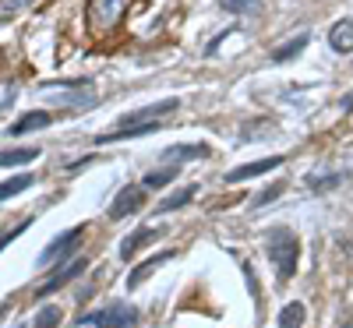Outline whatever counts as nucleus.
Instances as JSON below:
<instances>
[{
  "label": "nucleus",
  "instance_id": "nucleus-21",
  "mask_svg": "<svg viewBox=\"0 0 353 328\" xmlns=\"http://www.w3.org/2000/svg\"><path fill=\"white\" fill-rule=\"evenodd\" d=\"M304 46H307V36H297L293 43H286V46L272 50V61H276V64H286V61H293V57H297Z\"/></svg>",
  "mask_w": 353,
  "mask_h": 328
},
{
  "label": "nucleus",
  "instance_id": "nucleus-14",
  "mask_svg": "<svg viewBox=\"0 0 353 328\" xmlns=\"http://www.w3.org/2000/svg\"><path fill=\"white\" fill-rule=\"evenodd\" d=\"M32 184H36V173H18V176H11V181L0 184V201H8V198H14V194L28 191Z\"/></svg>",
  "mask_w": 353,
  "mask_h": 328
},
{
  "label": "nucleus",
  "instance_id": "nucleus-2",
  "mask_svg": "<svg viewBox=\"0 0 353 328\" xmlns=\"http://www.w3.org/2000/svg\"><path fill=\"white\" fill-rule=\"evenodd\" d=\"M128 8H131V0H88V8H85L88 28L96 36H110L121 25V18L128 14Z\"/></svg>",
  "mask_w": 353,
  "mask_h": 328
},
{
  "label": "nucleus",
  "instance_id": "nucleus-25",
  "mask_svg": "<svg viewBox=\"0 0 353 328\" xmlns=\"http://www.w3.org/2000/svg\"><path fill=\"white\" fill-rule=\"evenodd\" d=\"M36 0H0V14L4 18H11V14H18V11H25V8H32Z\"/></svg>",
  "mask_w": 353,
  "mask_h": 328
},
{
  "label": "nucleus",
  "instance_id": "nucleus-20",
  "mask_svg": "<svg viewBox=\"0 0 353 328\" xmlns=\"http://www.w3.org/2000/svg\"><path fill=\"white\" fill-rule=\"evenodd\" d=\"M219 8L230 11V14H258L261 0H219Z\"/></svg>",
  "mask_w": 353,
  "mask_h": 328
},
{
  "label": "nucleus",
  "instance_id": "nucleus-1",
  "mask_svg": "<svg viewBox=\"0 0 353 328\" xmlns=\"http://www.w3.org/2000/svg\"><path fill=\"white\" fill-rule=\"evenodd\" d=\"M265 254H269V261L276 268V279L279 283H290L293 272H297V254H301L297 233L286 229V226L269 229V233H265Z\"/></svg>",
  "mask_w": 353,
  "mask_h": 328
},
{
  "label": "nucleus",
  "instance_id": "nucleus-13",
  "mask_svg": "<svg viewBox=\"0 0 353 328\" xmlns=\"http://www.w3.org/2000/svg\"><path fill=\"white\" fill-rule=\"evenodd\" d=\"M209 156V145H170L163 148L166 163H188V159H205Z\"/></svg>",
  "mask_w": 353,
  "mask_h": 328
},
{
  "label": "nucleus",
  "instance_id": "nucleus-9",
  "mask_svg": "<svg viewBox=\"0 0 353 328\" xmlns=\"http://www.w3.org/2000/svg\"><path fill=\"white\" fill-rule=\"evenodd\" d=\"M85 268H88V261H85V258H74L68 268H61V272H53V276H50V279L36 289V296H50V293H57V289H64L71 279H78V276L85 272Z\"/></svg>",
  "mask_w": 353,
  "mask_h": 328
},
{
  "label": "nucleus",
  "instance_id": "nucleus-18",
  "mask_svg": "<svg viewBox=\"0 0 353 328\" xmlns=\"http://www.w3.org/2000/svg\"><path fill=\"white\" fill-rule=\"evenodd\" d=\"M39 156V148H8V152H0V166H25Z\"/></svg>",
  "mask_w": 353,
  "mask_h": 328
},
{
  "label": "nucleus",
  "instance_id": "nucleus-6",
  "mask_svg": "<svg viewBox=\"0 0 353 328\" xmlns=\"http://www.w3.org/2000/svg\"><path fill=\"white\" fill-rule=\"evenodd\" d=\"M173 110H181V103H176V99H163V103H152V106H141V110H131V113H124V116H121V124H117V127L152 124V121H159V116H166V113H173Z\"/></svg>",
  "mask_w": 353,
  "mask_h": 328
},
{
  "label": "nucleus",
  "instance_id": "nucleus-27",
  "mask_svg": "<svg viewBox=\"0 0 353 328\" xmlns=\"http://www.w3.org/2000/svg\"><path fill=\"white\" fill-rule=\"evenodd\" d=\"M14 328H21V325H14Z\"/></svg>",
  "mask_w": 353,
  "mask_h": 328
},
{
  "label": "nucleus",
  "instance_id": "nucleus-3",
  "mask_svg": "<svg viewBox=\"0 0 353 328\" xmlns=\"http://www.w3.org/2000/svg\"><path fill=\"white\" fill-rule=\"evenodd\" d=\"M43 99L64 106V110H85L96 103V88L92 81H64V88H57V81L43 85Z\"/></svg>",
  "mask_w": 353,
  "mask_h": 328
},
{
  "label": "nucleus",
  "instance_id": "nucleus-23",
  "mask_svg": "<svg viewBox=\"0 0 353 328\" xmlns=\"http://www.w3.org/2000/svg\"><path fill=\"white\" fill-rule=\"evenodd\" d=\"M343 184V173H329V176H307V187L311 191H318V194H325V191H332V187H339Z\"/></svg>",
  "mask_w": 353,
  "mask_h": 328
},
{
  "label": "nucleus",
  "instance_id": "nucleus-15",
  "mask_svg": "<svg viewBox=\"0 0 353 328\" xmlns=\"http://www.w3.org/2000/svg\"><path fill=\"white\" fill-rule=\"evenodd\" d=\"M50 124H53V113H25L11 127V134H28V131H39V127H50Z\"/></svg>",
  "mask_w": 353,
  "mask_h": 328
},
{
  "label": "nucleus",
  "instance_id": "nucleus-10",
  "mask_svg": "<svg viewBox=\"0 0 353 328\" xmlns=\"http://www.w3.org/2000/svg\"><path fill=\"white\" fill-rule=\"evenodd\" d=\"M283 166V156H269V159H258V163H248V166H237V170H230L226 173V184H241V181H251V176H261V173H269Z\"/></svg>",
  "mask_w": 353,
  "mask_h": 328
},
{
  "label": "nucleus",
  "instance_id": "nucleus-26",
  "mask_svg": "<svg viewBox=\"0 0 353 328\" xmlns=\"http://www.w3.org/2000/svg\"><path fill=\"white\" fill-rule=\"evenodd\" d=\"M25 226H28V223H21V226H14L11 233H4V236H0V251H4V247L14 240V236H21V233H25Z\"/></svg>",
  "mask_w": 353,
  "mask_h": 328
},
{
  "label": "nucleus",
  "instance_id": "nucleus-16",
  "mask_svg": "<svg viewBox=\"0 0 353 328\" xmlns=\"http://www.w3.org/2000/svg\"><path fill=\"white\" fill-rule=\"evenodd\" d=\"M304 318H307V307L301 300H293L279 311V328H304Z\"/></svg>",
  "mask_w": 353,
  "mask_h": 328
},
{
  "label": "nucleus",
  "instance_id": "nucleus-22",
  "mask_svg": "<svg viewBox=\"0 0 353 328\" xmlns=\"http://www.w3.org/2000/svg\"><path fill=\"white\" fill-rule=\"evenodd\" d=\"M57 325H61V307H57V304H46L43 311H36L32 328H57Z\"/></svg>",
  "mask_w": 353,
  "mask_h": 328
},
{
  "label": "nucleus",
  "instance_id": "nucleus-5",
  "mask_svg": "<svg viewBox=\"0 0 353 328\" xmlns=\"http://www.w3.org/2000/svg\"><path fill=\"white\" fill-rule=\"evenodd\" d=\"M78 325H96V328H134L138 311L134 307H110V311H92L78 318Z\"/></svg>",
  "mask_w": 353,
  "mask_h": 328
},
{
  "label": "nucleus",
  "instance_id": "nucleus-12",
  "mask_svg": "<svg viewBox=\"0 0 353 328\" xmlns=\"http://www.w3.org/2000/svg\"><path fill=\"white\" fill-rule=\"evenodd\" d=\"M170 258H176V251H163V254H156V258H149V261H141L138 268H131V276H128V286H131V289H138V286H141L145 279H149V276L156 272L159 265H166Z\"/></svg>",
  "mask_w": 353,
  "mask_h": 328
},
{
  "label": "nucleus",
  "instance_id": "nucleus-4",
  "mask_svg": "<svg viewBox=\"0 0 353 328\" xmlns=\"http://www.w3.org/2000/svg\"><path fill=\"white\" fill-rule=\"evenodd\" d=\"M81 236H85V226H71L68 233L53 236V240L46 244V251L39 254V268H50V265H57V261H68V258L78 251Z\"/></svg>",
  "mask_w": 353,
  "mask_h": 328
},
{
  "label": "nucleus",
  "instance_id": "nucleus-7",
  "mask_svg": "<svg viewBox=\"0 0 353 328\" xmlns=\"http://www.w3.org/2000/svg\"><path fill=\"white\" fill-rule=\"evenodd\" d=\"M145 187H138V184H131V187H124L121 194L113 198V205H110V219H128L131 212H138V208L145 205Z\"/></svg>",
  "mask_w": 353,
  "mask_h": 328
},
{
  "label": "nucleus",
  "instance_id": "nucleus-8",
  "mask_svg": "<svg viewBox=\"0 0 353 328\" xmlns=\"http://www.w3.org/2000/svg\"><path fill=\"white\" fill-rule=\"evenodd\" d=\"M159 236H163V226H141V229L128 233L124 244H121V261H131L141 247H149L152 240H159Z\"/></svg>",
  "mask_w": 353,
  "mask_h": 328
},
{
  "label": "nucleus",
  "instance_id": "nucleus-24",
  "mask_svg": "<svg viewBox=\"0 0 353 328\" xmlns=\"http://www.w3.org/2000/svg\"><path fill=\"white\" fill-rule=\"evenodd\" d=\"M279 194H283V181H276L272 187H265L261 194H254V198H251V208H265V205H272Z\"/></svg>",
  "mask_w": 353,
  "mask_h": 328
},
{
  "label": "nucleus",
  "instance_id": "nucleus-19",
  "mask_svg": "<svg viewBox=\"0 0 353 328\" xmlns=\"http://www.w3.org/2000/svg\"><path fill=\"white\" fill-rule=\"evenodd\" d=\"M176 173H181V170H176V166H166V170H156V173H149V176H145V191H156V187H166V184H173L176 181Z\"/></svg>",
  "mask_w": 353,
  "mask_h": 328
},
{
  "label": "nucleus",
  "instance_id": "nucleus-11",
  "mask_svg": "<svg viewBox=\"0 0 353 328\" xmlns=\"http://www.w3.org/2000/svg\"><path fill=\"white\" fill-rule=\"evenodd\" d=\"M329 46L336 53H353V18H339L329 28Z\"/></svg>",
  "mask_w": 353,
  "mask_h": 328
},
{
  "label": "nucleus",
  "instance_id": "nucleus-17",
  "mask_svg": "<svg viewBox=\"0 0 353 328\" xmlns=\"http://www.w3.org/2000/svg\"><path fill=\"white\" fill-rule=\"evenodd\" d=\"M198 194V187L194 184H188V187H181V191H176V194H170V198H163L156 208H159V212H173V208H184L191 198Z\"/></svg>",
  "mask_w": 353,
  "mask_h": 328
}]
</instances>
